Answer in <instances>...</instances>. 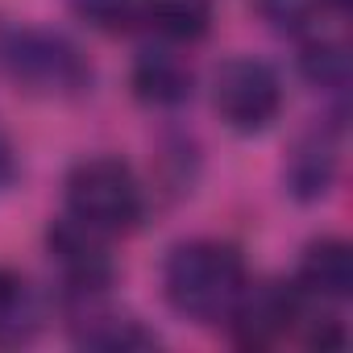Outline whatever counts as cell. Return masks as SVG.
<instances>
[{
  "label": "cell",
  "instance_id": "7c38bea8",
  "mask_svg": "<svg viewBox=\"0 0 353 353\" xmlns=\"http://www.w3.org/2000/svg\"><path fill=\"white\" fill-rule=\"evenodd\" d=\"M141 13L170 42H200L212 30V0H141Z\"/></svg>",
  "mask_w": 353,
  "mask_h": 353
},
{
  "label": "cell",
  "instance_id": "6da1fadb",
  "mask_svg": "<svg viewBox=\"0 0 353 353\" xmlns=\"http://www.w3.org/2000/svg\"><path fill=\"white\" fill-rule=\"evenodd\" d=\"M245 258L237 245L216 237L179 241L162 262V295L192 324H216L233 312L245 287Z\"/></svg>",
  "mask_w": 353,
  "mask_h": 353
},
{
  "label": "cell",
  "instance_id": "8992f818",
  "mask_svg": "<svg viewBox=\"0 0 353 353\" xmlns=\"http://www.w3.org/2000/svg\"><path fill=\"white\" fill-rule=\"evenodd\" d=\"M46 254L75 299H96L117 279V262L104 245V233L79 225L75 216H63L46 229Z\"/></svg>",
  "mask_w": 353,
  "mask_h": 353
},
{
  "label": "cell",
  "instance_id": "5bb4252c",
  "mask_svg": "<svg viewBox=\"0 0 353 353\" xmlns=\"http://www.w3.org/2000/svg\"><path fill=\"white\" fill-rule=\"evenodd\" d=\"M332 9V0H258V13L279 34H307L320 13Z\"/></svg>",
  "mask_w": 353,
  "mask_h": 353
},
{
  "label": "cell",
  "instance_id": "30bf717a",
  "mask_svg": "<svg viewBox=\"0 0 353 353\" xmlns=\"http://www.w3.org/2000/svg\"><path fill=\"white\" fill-rule=\"evenodd\" d=\"M71 336H75V345L104 349V353H129V349H154L158 345V336L141 320L121 316V312H100V307H83L71 320Z\"/></svg>",
  "mask_w": 353,
  "mask_h": 353
},
{
  "label": "cell",
  "instance_id": "2e32d148",
  "mask_svg": "<svg viewBox=\"0 0 353 353\" xmlns=\"http://www.w3.org/2000/svg\"><path fill=\"white\" fill-rule=\"evenodd\" d=\"M17 183V154H13V141L0 133V192H9Z\"/></svg>",
  "mask_w": 353,
  "mask_h": 353
},
{
  "label": "cell",
  "instance_id": "52a82bcc",
  "mask_svg": "<svg viewBox=\"0 0 353 353\" xmlns=\"http://www.w3.org/2000/svg\"><path fill=\"white\" fill-rule=\"evenodd\" d=\"M336 166H341V154H336V133L332 129H307L303 137H295L287 162H283V188L291 200L299 204H316L332 192L336 183Z\"/></svg>",
  "mask_w": 353,
  "mask_h": 353
},
{
  "label": "cell",
  "instance_id": "ba28073f",
  "mask_svg": "<svg viewBox=\"0 0 353 353\" xmlns=\"http://www.w3.org/2000/svg\"><path fill=\"white\" fill-rule=\"evenodd\" d=\"M129 83H133V96L150 108H179L192 100L196 92V75L192 67L166 50V46H150L133 59V71H129Z\"/></svg>",
  "mask_w": 353,
  "mask_h": 353
},
{
  "label": "cell",
  "instance_id": "4fadbf2b",
  "mask_svg": "<svg viewBox=\"0 0 353 353\" xmlns=\"http://www.w3.org/2000/svg\"><path fill=\"white\" fill-rule=\"evenodd\" d=\"M299 75L316 92L345 96V88H349V50H345V42H328V38L307 42L303 54H299Z\"/></svg>",
  "mask_w": 353,
  "mask_h": 353
},
{
  "label": "cell",
  "instance_id": "9c48e42d",
  "mask_svg": "<svg viewBox=\"0 0 353 353\" xmlns=\"http://www.w3.org/2000/svg\"><path fill=\"white\" fill-rule=\"evenodd\" d=\"M295 287L320 303H345L353 299V250L341 237H320L303 250Z\"/></svg>",
  "mask_w": 353,
  "mask_h": 353
},
{
  "label": "cell",
  "instance_id": "9a60e30c",
  "mask_svg": "<svg viewBox=\"0 0 353 353\" xmlns=\"http://www.w3.org/2000/svg\"><path fill=\"white\" fill-rule=\"evenodd\" d=\"M71 9L96 30H121L141 13V0H71Z\"/></svg>",
  "mask_w": 353,
  "mask_h": 353
},
{
  "label": "cell",
  "instance_id": "3957f363",
  "mask_svg": "<svg viewBox=\"0 0 353 353\" xmlns=\"http://www.w3.org/2000/svg\"><path fill=\"white\" fill-rule=\"evenodd\" d=\"M0 63L21 92L42 100H67L92 88L88 54L54 30H9L0 42Z\"/></svg>",
  "mask_w": 353,
  "mask_h": 353
},
{
  "label": "cell",
  "instance_id": "5b68a950",
  "mask_svg": "<svg viewBox=\"0 0 353 353\" xmlns=\"http://www.w3.org/2000/svg\"><path fill=\"white\" fill-rule=\"evenodd\" d=\"M233 328V341L241 349H266L279 345L299 320H303V291L283 279H262L245 283L233 312L225 316Z\"/></svg>",
  "mask_w": 353,
  "mask_h": 353
},
{
  "label": "cell",
  "instance_id": "8fae6325",
  "mask_svg": "<svg viewBox=\"0 0 353 353\" xmlns=\"http://www.w3.org/2000/svg\"><path fill=\"white\" fill-rule=\"evenodd\" d=\"M42 328V303L17 270H0V345H26Z\"/></svg>",
  "mask_w": 353,
  "mask_h": 353
},
{
  "label": "cell",
  "instance_id": "7a4b0ae2",
  "mask_svg": "<svg viewBox=\"0 0 353 353\" xmlns=\"http://www.w3.org/2000/svg\"><path fill=\"white\" fill-rule=\"evenodd\" d=\"M67 216L104 237L133 233L145 216V192L133 166L112 154H92L75 162L67 174Z\"/></svg>",
  "mask_w": 353,
  "mask_h": 353
},
{
  "label": "cell",
  "instance_id": "277c9868",
  "mask_svg": "<svg viewBox=\"0 0 353 353\" xmlns=\"http://www.w3.org/2000/svg\"><path fill=\"white\" fill-rule=\"evenodd\" d=\"M212 108L233 133H262L283 112V79L254 54L225 59L212 75Z\"/></svg>",
  "mask_w": 353,
  "mask_h": 353
}]
</instances>
